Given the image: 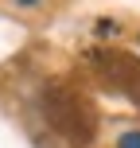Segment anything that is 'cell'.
I'll return each instance as SVG.
<instances>
[{"mask_svg":"<svg viewBox=\"0 0 140 148\" xmlns=\"http://www.w3.org/2000/svg\"><path fill=\"white\" fill-rule=\"evenodd\" d=\"M117 148H140V133H125L117 140Z\"/></svg>","mask_w":140,"mask_h":148,"instance_id":"cell-1","label":"cell"},{"mask_svg":"<svg viewBox=\"0 0 140 148\" xmlns=\"http://www.w3.org/2000/svg\"><path fill=\"white\" fill-rule=\"evenodd\" d=\"M16 4H23V8H35V4H39V0H16Z\"/></svg>","mask_w":140,"mask_h":148,"instance_id":"cell-2","label":"cell"}]
</instances>
